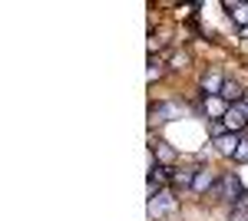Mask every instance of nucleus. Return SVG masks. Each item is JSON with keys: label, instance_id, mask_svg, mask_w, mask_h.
Returning <instances> with one entry per match:
<instances>
[{"label": "nucleus", "instance_id": "obj_1", "mask_svg": "<svg viewBox=\"0 0 248 221\" xmlns=\"http://www.w3.org/2000/svg\"><path fill=\"white\" fill-rule=\"evenodd\" d=\"M212 198H218V202H242L245 198V192H242V182H238V175H222L218 182H215V188H212Z\"/></svg>", "mask_w": 248, "mask_h": 221}, {"label": "nucleus", "instance_id": "obj_2", "mask_svg": "<svg viewBox=\"0 0 248 221\" xmlns=\"http://www.w3.org/2000/svg\"><path fill=\"white\" fill-rule=\"evenodd\" d=\"M222 126L229 132H242L248 126V112H245V106L238 103V106H229V112H225V119H222Z\"/></svg>", "mask_w": 248, "mask_h": 221}, {"label": "nucleus", "instance_id": "obj_3", "mask_svg": "<svg viewBox=\"0 0 248 221\" xmlns=\"http://www.w3.org/2000/svg\"><path fill=\"white\" fill-rule=\"evenodd\" d=\"M172 208H175V198H172V192H159L149 198V215L153 218H162V215H169Z\"/></svg>", "mask_w": 248, "mask_h": 221}, {"label": "nucleus", "instance_id": "obj_4", "mask_svg": "<svg viewBox=\"0 0 248 221\" xmlns=\"http://www.w3.org/2000/svg\"><path fill=\"white\" fill-rule=\"evenodd\" d=\"M215 172L209 168H195V182H192V192H199V195H212V188H215Z\"/></svg>", "mask_w": 248, "mask_h": 221}, {"label": "nucleus", "instance_id": "obj_5", "mask_svg": "<svg viewBox=\"0 0 248 221\" xmlns=\"http://www.w3.org/2000/svg\"><path fill=\"white\" fill-rule=\"evenodd\" d=\"M238 146H242V132H225V135L215 139V148H218L222 155H229V159H235Z\"/></svg>", "mask_w": 248, "mask_h": 221}, {"label": "nucleus", "instance_id": "obj_6", "mask_svg": "<svg viewBox=\"0 0 248 221\" xmlns=\"http://www.w3.org/2000/svg\"><path fill=\"white\" fill-rule=\"evenodd\" d=\"M205 112L212 116V122H218V119H225V112H229V103H225L222 96H205Z\"/></svg>", "mask_w": 248, "mask_h": 221}, {"label": "nucleus", "instance_id": "obj_7", "mask_svg": "<svg viewBox=\"0 0 248 221\" xmlns=\"http://www.w3.org/2000/svg\"><path fill=\"white\" fill-rule=\"evenodd\" d=\"M222 86H225V76L215 73V70H212V73L202 79V89H205V96H222Z\"/></svg>", "mask_w": 248, "mask_h": 221}, {"label": "nucleus", "instance_id": "obj_8", "mask_svg": "<svg viewBox=\"0 0 248 221\" xmlns=\"http://www.w3.org/2000/svg\"><path fill=\"white\" fill-rule=\"evenodd\" d=\"M172 112H175V106H172V103H159V106H153V109H149V119H153L155 126H162V122H169Z\"/></svg>", "mask_w": 248, "mask_h": 221}, {"label": "nucleus", "instance_id": "obj_9", "mask_svg": "<svg viewBox=\"0 0 248 221\" xmlns=\"http://www.w3.org/2000/svg\"><path fill=\"white\" fill-rule=\"evenodd\" d=\"M155 159H159V165L166 168L175 162V148L169 146V142H155Z\"/></svg>", "mask_w": 248, "mask_h": 221}, {"label": "nucleus", "instance_id": "obj_10", "mask_svg": "<svg viewBox=\"0 0 248 221\" xmlns=\"http://www.w3.org/2000/svg\"><path fill=\"white\" fill-rule=\"evenodd\" d=\"M225 10H232V20L245 30L248 27V3H225Z\"/></svg>", "mask_w": 248, "mask_h": 221}, {"label": "nucleus", "instance_id": "obj_11", "mask_svg": "<svg viewBox=\"0 0 248 221\" xmlns=\"http://www.w3.org/2000/svg\"><path fill=\"white\" fill-rule=\"evenodd\" d=\"M172 182L179 185V188H192V182H195V168H182V172H172Z\"/></svg>", "mask_w": 248, "mask_h": 221}, {"label": "nucleus", "instance_id": "obj_12", "mask_svg": "<svg viewBox=\"0 0 248 221\" xmlns=\"http://www.w3.org/2000/svg\"><path fill=\"white\" fill-rule=\"evenodd\" d=\"M232 221H248V195L232 205Z\"/></svg>", "mask_w": 248, "mask_h": 221}, {"label": "nucleus", "instance_id": "obj_13", "mask_svg": "<svg viewBox=\"0 0 248 221\" xmlns=\"http://www.w3.org/2000/svg\"><path fill=\"white\" fill-rule=\"evenodd\" d=\"M235 162H248V139H242V146L235 152Z\"/></svg>", "mask_w": 248, "mask_h": 221}, {"label": "nucleus", "instance_id": "obj_14", "mask_svg": "<svg viewBox=\"0 0 248 221\" xmlns=\"http://www.w3.org/2000/svg\"><path fill=\"white\" fill-rule=\"evenodd\" d=\"M149 83H153V79H159V76H162V70H159V63H149Z\"/></svg>", "mask_w": 248, "mask_h": 221}, {"label": "nucleus", "instance_id": "obj_15", "mask_svg": "<svg viewBox=\"0 0 248 221\" xmlns=\"http://www.w3.org/2000/svg\"><path fill=\"white\" fill-rule=\"evenodd\" d=\"M242 106H245V112H248V96H245V99H242Z\"/></svg>", "mask_w": 248, "mask_h": 221}, {"label": "nucleus", "instance_id": "obj_16", "mask_svg": "<svg viewBox=\"0 0 248 221\" xmlns=\"http://www.w3.org/2000/svg\"><path fill=\"white\" fill-rule=\"evenodd\" d=\"M242 37H245V40H248V27H245V30H242Z\"/></svg>", "mask_w": 248, "mask_h": 221}]
</instances>
